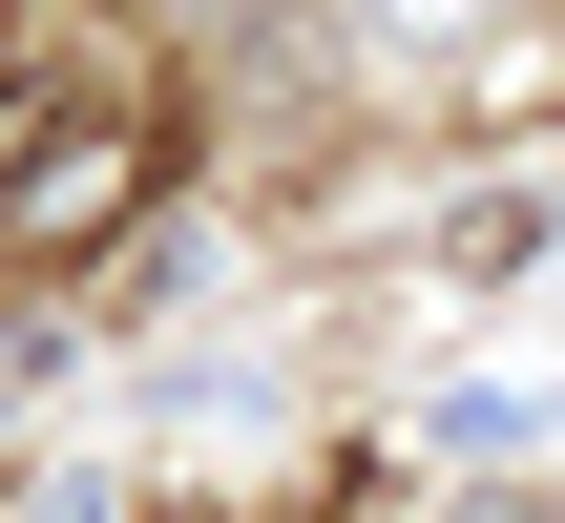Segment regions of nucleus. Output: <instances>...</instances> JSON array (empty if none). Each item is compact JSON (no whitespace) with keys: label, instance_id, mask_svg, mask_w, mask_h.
<instances>
[{"label":"nucleus","instance_id":"obj_3","mask_svg":"<svg viewBox=\"0 0 565 523\" xmlns=\"http://www.w3.org/2000/svg\"><path fill=\"white\" fill-rule=\"evenodd\" d=\"M21 523H126V503H105V482H63V503H21Z\"/></svg>","mask_w":565,"mask_h":523},{"label":"nucleus","instance_id":"obj_2","mask_svg":"<svg viewBox=\"0 0 565 523\" xmlns=\"http://www.w3.org/2000/svg\"><path fill=\"white\" fill-rule=\"evenodd\" d=\"M545 252V189H461V231H440V273H524Z\"/></svg>","mask_w":565,"mask_h":523},{"label":"nucleus","instance_id":"obj_1","mask_svg":"<svg viewBox=\"0 0 565 523\" xmlns=\"http://www.w3.org/2000/svg\"><path fill=\"white\" fill-rule=\"evenodd\" d=\"M147 189H168V63H147V21L42 0V21L0 42V231L84 252V231H126Z\"/></svg>","mask_w":565,"mask_h":523}]
</instances>
